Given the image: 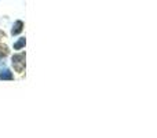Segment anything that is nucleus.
Listing matches in <instances>:
<instances>
[{"label": "nucleus", "mask_w": 157, "mask_h": 138, "mask_svg": "<svg viewBox=\"0 0 157 138\" xmlns=\"http://www.w3.org/2000/svg\"><path fill=\"white\" fill-rule=\"evenodd\" d=\"M26 54L25 53H18V54H14L11 58V64H13V68L15 69V72H24L25 65H26Z\"/></svg>", "instance_id": "obj_1"}, {"label": "nucleus", "mask_w": 157, "mask_h": 138, "mask_svg": "<svg viewBox=\"0 0 157 138\" xmlns=\"http://www.w3.org/2000/svg\"><path fill=\"white\" fill-rule=\"evenodd\" d=\"M22 30H24V22L18 19V21L14 22L13 28H11V35H13V36H17V35H19Z\"/></svg>", "instance_id": "obj_2"}, {"label": "nucleus", "mask_w": 157, "mask_h": 138, "mask_svg": "<svg viewBox=\"0 0 157 138\" xmlns=\"http://www.w3.org/2000/svg\"><path fill=\"white\" fill-rule=\"evenodd\" d=\"M14 75L11 73L10 69L7 68H2L0 69V80H13Z\"/></svg>", "instance_id": "obj_3"}, {"label": "nucleus", "mask_w": 157, "mask_h": 138, "mask_svg": "<svg viewBox=\"0 0 157 138\" xmlns=\"http://www.w3.org/2000/svg\"><path fill=\"white\" fill-rule=\"evenodd\" d=\"M25 44H26V39H25V37H19L18 40L14 43V50H21V49H24Z\"/></svg>", "instance_id": "obj_4"}, {"label": "nucleus", "mask_w": 157, "mask_h": 138, "mask_svg": "<svg viewBox=\"0 0 157 138\" xmlns=\"http://www.w3.org/2000/svg\"><path fill=\"white\" fill-rule=\"evenodd\" d=\"M8 55V47L4 46V44H0V61L3 58H6Z\"/></svg>", "instance_id": "obj_5"}]
</instances>
